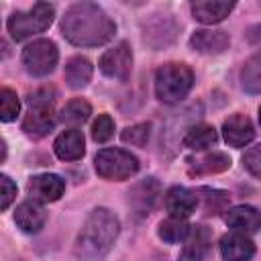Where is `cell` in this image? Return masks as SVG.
<instances>
[{"mask_svg":"<svg viewBox=\"0 0 261 261\" xmlns=\"http://www.w3.org/2000/svg\"><path fill=\"white\" fill-rule=\"evenodd\" d=\"M92 114V106L82 100V98H75V100H69L63 110H61V120L67 122V124H84Z\"/></svg>","mask_w":261,"mask_h":261,"instance_id":"cell-25","label":"cell"},{"mask_svg":"<svg viewBox=\"0 0 261 261\" xmlns=\"http://www.w3.org/2000/svg\"><path fill=\"white\" fill-rule=\"evenodd\" d=\"M57 45L49 39H37L22 49V65L31 75H49L57 65Z\"/></svg>","mask_w":261,"mask_h":261,"instance_id":"cell-7","label":"cell"},{"mask_svg":"<svg viewBox=\"0 0 261 261\" xmlns=\"http://www.w3.org/2000/svg\"><path fill=\"white\" fill-rule=\"evenodd\" d=\"M194 86V73L186 63H165L155 71V94L163 104L181 102Z\"/></svg>","mask_w":261,"mask_h":261,"instance_id":"cell-3","label":"cell"},{"mask_svg":"<svg viewBox=\"0 0 261 261\" xmlns=\"http://www.w3.org/2000/svg\"><path fill=\"white\" fill-rule=\"evenodd\" d=\"M210 241H212V237L206 226H190L186 245H184L177 261H204V257L210 249Z\"/></svg>","mask_w":261,"mask_h":261,"instance_id":"cell-15","label":"cell"},{"mask_svg":"<svg viewBox=\"0 0 261 261\" xmlns=\"http://www.w3.org/2000/svg\"><path fill=\"white\" fill-rule=\"evenodd\" d=\"M228 45H230V39L224 31L202 29L190 37V47L198 53H204V55H218V53L226 51Z\"/></svg>","mask_w":261,"mask_h":261,"instance_id":"cell-17","label":"cell"},{"mask_svg":"<svg viewBox=\"0 0 261 261\" xmlns=\"http://www.w3.org/2000/svg\"><path fill=\"white\" fill-rule=\"evenodd\" d=\"M226 224L237 232H257L261 226V216L253 206H234L226 214Z\"/></svg>","mask_w":261,"mask_h":261,"instance_id":"cell-19","label":"cell"},{"mask_svg":"<svg viewBox=\"0 0 261 261\" xmlns=\"http://www.w3.org/2000/svg\"><path fill=\"white\" fill-rule=\"evenodd\" d=\"M114 135V120L108 114H100L92 124V139L96 143H106Z\"/></svg>","mask_w":261,"mask_h":261,"instance_id":"cell-29","label":"cell"},{"mask_svg":"<svg viewBox=\"0 0 261 261\" xmlns=\"http://www.w3.org/2000/svg\"><path fill=\"white\" fill-rule=\"evenodd\" d=\"M20 102L14 90L10 88H0V120L2 122H12L18 116Z\"/></svg>","mask_w":261,"mask_h":261,"instance_id":"cell-26","label":"cell"},{"mask_svg":"<svg viewBox=\"0 0 261 261\" xmlns=\"http://www.w3.org/2000/svg\"><path fill=\"white\" fill-rule=\"evenodd\" d=\"M222 135H224V141L230 145V147H245L253 141L255 137V126L251 122L249 116L237 112L232 116H228L222 124Z\"/></svg>","mask_w":261,"mask_h":261,"instance_id":"cell-12","label":"cell"},{"mask_svg":"<svg viewBox=\"0 0 261 261\" xmlns=\"http://www.w3.org/2000/svg\"><path fill=\"white\" fill-rule=\"evenodd\" d=\"M100 71L112 80H120L124 82L130 75L133 69V51L128 47V43H118L112 49H108L102 57H100Z\"/></svg>","mask_w":261,"mask_h":261,"instance_id":"cell-8","label":"cell"},{"mask_svg":"<svg viewBox=\"0 0 261 261\" xmlns=\"http://www.w3.org/2000/svg\"><path fill=\"white\" fill-rule=\"evenodd\" d=\"M204 196V210L206 214H218L226 204H228V194L226 192H220V190H200Z\"/></svg>","mask_w":261,"mask_h":261,"instance_id":"cell-28","label":"cell"},{"mask_svg":"<svg viewBox=\"0 0 261 261\" xmlns=\"http://www.w3.org/2000/svg\"><path fill=\"white\" fill-rule=\"evenodd\" d=\"M116 24L94 2H77L67 8L61 20L63 37L77 47H98L114 37Z\"/></svg>","mask_w":261,"mask_h":261,"instance_id":"cell-1","label":"cell"},{"mask_svg":"<svg viewBox=\"0 0 261 261\" xmlns=\"http://www.w3.org/2000/svg\"><path fill=\"white\" fill-rule=\"evenodd\" d=\"M192 163V173H220L224 169L230 167V157L226 153L220 151H212L208 155H204L198 161H190Z\"/></svg>","mask_w":261,"mask_h":261,"instance_id":"cell-22","label":"cell"},{"mask_svg":"<svg viewBox=\"0 0 261 261\" xmlns=\"http://www.w3.org/2000/svg\"><path fill=\"white\" fill-rule=\"evenodd\" d=\"M149 135H151V126L147 122H139V124H133V126L124 128L122 135H120V139L124 143L135 145V147H143V145H147Z\"/></svg>","mask_w":261,"mask_h":261,"instance_id":"cell-27","label":"cell"},{"mask_svg":"<svg viewBox=\"0 0 261 261\" xmlns=\"http://www.w3.org/2000/svg\"><path fill=\"white\" fill-rule=\"evenodd\" d=\"M120 232V222L110 212L108 208H96L90 212L86 218L82 230L77 232L75 245H73V255L77 261H102L116 237Z\"/></svg>","mask_w":261,"mask_h":261,"instance_id":"cell-2","label":"cell"},{"mask_svg":"<svg viewBox=\"0 0 261 261\" xmlns=\"http://www.w3.org/2000/svg\"><path fill=\"white\" fill-rule=\"evenodd\" d=\"M220 255L224 261H251L255 255V243L245 232L224 234L220 241Z\"/></svg>","mask_w":261,"mask_h":261,"instance_id":"cell-14","label":"cell"},{"mask_svg":"<svg viewBox=\"0 0 261 261\" xmlns=\"http://www.w3.org/2000/svg\"><path fill=\"white\" fill-rule=\"evenodd\" d=\"M27 102H29V112L22 120L24 135L31 139H41V137L49 135V130H53V126H55L53 90H47V88L35 90L33 94H29Z\"/></svg>","mask_w":261,"mask_h":261,"instance_id":"cell-4","label":"cell"},{"mask_svg":"<svg viewBox=\"0 0 261 261\" xmlns=\"http://www.w3.org/2000/svg\"><path fill=\"white\" fill-rule=\"evenodd\" d=\"M92 80V63L88 57L75 55L65 63V82L73 90H82Z\"/></svg>","mask_w":261,"mask_h":261,"instance_id":"cell-20","label":"cell"},{"mask_svg":"<svg viewBox=\"0 0 261 261\" xmlns=\"http://www.w3.org/2000/svg\"><path fill=\"white\" fill-rule=\"evenodd\" d=\"M198 208V196L196 192L181 188V186H173L167 194H165V210L169 212L171 218H181L186 220L188 216H192Z\"/></svg>","mask_w":261,"mask_h":261,"instance_id":"cell-10","label":"cell"},{"mask_svg":"<svg viewBox=\"0 0 261 261\" xmlns=\"http://www.w3.org/2000/svg\"><path fill=\"white\" fill-rule=\"evenodd\" d=\"M14 198H16V184L8 175L0 173V210H6L14 202Z\"/></svg>","mask_w":261,"mask_h":261,"instance_id":"cell-30","label":"cell"},{"mask_svg":"<svg viewBox=\"0 0 261 261\" xmlns=\"http://www.w3.org/2000/svg\"><path fill=\"white\" fill-rule=\"evenodd\" d=\"M190 232V224L181 218H167L163 222H159V228H157V234L159 239H163L165 243H179V241H186Z\"/></svg>","mask_w":261,"mask_h":261,"instance_id":"cell-23","label":"cell"},{"mask_svg":"<svg viewBox=\"0 0 261 261\" xmlns=\"http://www.w3.org/2000/svg\"><path fill=\"white\" fill-rule=\"evenodd\" d=\"M192 8V14L196 20L204 22V24H214V22H220L224 20L230 10L234 8V2H228V0H194L190 4Z\"/></svg>","mask_w":261,"mask_h":261,"instance_id":"cell-16","label":"cell"},{"mask_svg":"<svg viewBox=\"0 0 261 261\" xmlns=\"http://www.w3.org/2000/svg\"><path fill=\"white\" fill-rule=\"evenodd\" d=\"M159 198V181L155 177H145L139 184H135L128 192V204L135 208L137 214L145 216L153 210L155 202Z\"/></svg>","mask_w":261,"mask_h":261,"instance_id":"cell-11","label":"cell"},{"mask_svg":"<svg viewBox=\"0 0 261 261\" xmlns=\"http://www.w3.org/2000/svg\"><path fill=\"white\" fill-rule=\"evenodd\" d=\"M6 159V143H4V139H0V163Z\"/></svg>","mask_w":261,"mask_h":261,"instance_id":"cell-32","label":"cell"},{"mask_svg":"<svg viewBox=\"0 0 261 261\" xmlns=\"http://www.w3.org/2000/svg\"><path fill=\"white\" fill-rule=\"evenodd\" d=\"M55 16V6L49 2H37L29 10H16L8 18V31L14 41H24L49 29Z\"/></svg>","mask_w":261,"mask_h":261,"instance_id":"cell-5","label":"cell"},{"mask_svg":"<svg viewBox=\"0 0 261 261\" xmlns=\"http://www.w3.org/2000/svg\"><path fill=\"white\" fill-rule=\"evenodd\" d=\"M243 163H245L247 171H249L253 177H259V173H261V147H259V145L251 147V149L245 153Z\"/></svg>","mask_w":261,"mask_h":261,"instance_id":"cell-31","label":"cell"},{"mask_svg":"<svg viewBox=\"0 0 261 261\" xmlns=\"http://www.w3.org/2000/svg\"><path fill=\"white\" fill-rule=\"evenodd\" d=\"M241 80H243V88L245 92L249 94H259L261 90V57L259 53H255L243 67V73H241Z\"/></svg>","mask_w":261,"mask_h":261,"instance_id":"cell-24","label":"cell"},{"mask_svg":"<svg viewBox=\"0 0 261 261\" xmlns=\"http://www.w3.org/2000/svg\"><path fill=\"white\" fill-rule=\"evenodd\" d=\"M45 220H47V212L37 200L20 202L14 210V222L22 232H29V234L39 232L45 226Z\"/></svg>","mask_w":261,"mask_h":261,"instance_id":"cell-13","label":"cell"},{"mask_svg":"<svg viewBox=\"0 0 261 261\" xmlns=\"http://www.w3.org/2000/svg\"><path fill=\"white\" fill-rule=\"evenodd\" d=\"M94 167L100 177L110 181H122L137 173L139 159L130 151L110 147V149L98 151V155L94 157Z\"/></svg>","mask_w":261,"mask_h":261,"instance_id":"cell-6","label":"cell"},{"mask_svg":"<svg viewBox=\"0 0 261 261\" xmlns=\"http://www.w3.org/2000/svg\"><path fill=\"white\" fill-rule=\"evenodd\" d=\"M65 192V179L55 173H41L29 179V194L37 202H57Z\"/></svg>","mask_w":261,"mask_h":261,"instance_id":"cell-9","label":"cell"},{"mask_svg":"<svg viewBox=\"0 0 261 261\" xmlns=\"http://www.w3.org/2000/svg\"><path fill=\"white\" fill-rule=\"evenodd\" d=\"M216 139L218 137H216L214 126H210V124H194V126H190L186 130L181 143H184V147H188L192 151H204V149L212 147L216 143Z\"/></svg>","mask_w":261,"mask_h":261,"instance_id":"cell-21","label":"cell"},{"mask_svg":"<svg viewBox=\"0 0 261 261\" xmlns=\"http://www.w3.org/2000/svg\"><path fill=\"white\" fill-rule=\"evenodd\" d=\"M55 155L63 161H75L82 159L86 147H84V135L77 128H67L63 133L57 135L55 143H53Z\"/></svg>","mask_w":261,"mask_h":261,"instance_id":"cell-18","label":"cell"}]
</instances>
